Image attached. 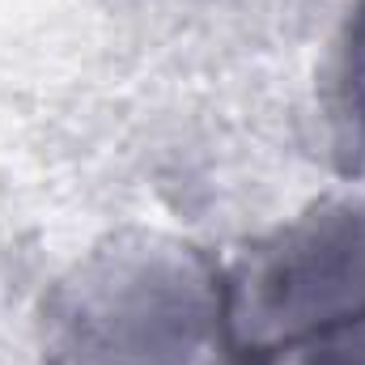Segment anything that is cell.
Returning <instances> with one entry per match:
<instances>
[{
	"label": "cell",
	"mask_w": 365,
	"mask_h": 365,
	"mask_svg": "<svg viewBox=\"0 0 365 365\" xmlns=\"http://www.w3.org/2000/svg\"><path fill=\"white\" fill-rule=\"evenodd\" d=\"M251 365H365V314H344L289 336Z\"/></svg>",
	"instance_id": "3"
},
{
	"label": "cell",
	"mask_w": 365,
	"mask_h": 365,
	"mask_svg": "<svg viewBox=\"0 0 365 365\" xmlns=\"http://www.w3.org/2000/svg\"><path fill=\"white\" fill-rule=\"evenodd\" d=\"M225 280L230 353L255 361L319 323L365 314V200H327L238 255Z\"/></svg>",
	"instance_id": "2"
},
{
	"label": "cell",
	"mask_w": 365,
	"mask_h": 365,
	"mask_svg": "<svg viewBox=\"0 0 365 365\" xmlns=\"http://www.w3.org/2000/svg\"><path fill=\"white\" fill-rule=\"evenodd\" d=\"M349 93H353L357 119H361V128H365V0H361V9H357L353 34H349Z\"/></svg>",
	"instance_id": "4"
},
{
	"label": "cell",
	"mask_w": 365,
	"mask_h": 365,
	"mask_svg": "<svg viewBox=\"0 0 365 365\" xmlns=\"http://www.w3.org/2000/svg\"><path fill=\"white\" fill-rule=\"evenodd\" d=\"M47 365H221L225 280L179 238L115 234L43 306Z\"/></svg>",
	"instance_id": "1"
}]
</instances>
